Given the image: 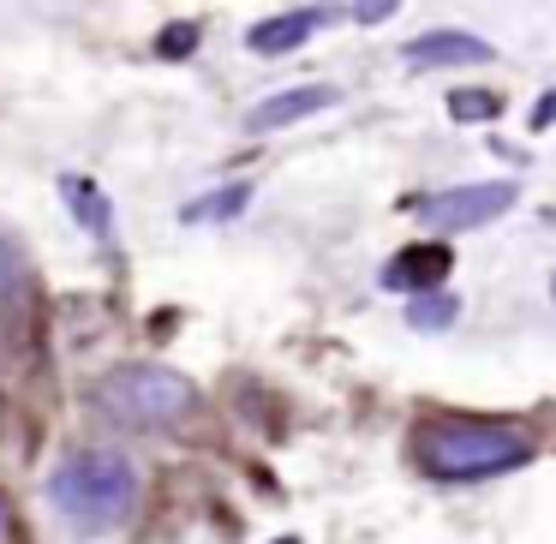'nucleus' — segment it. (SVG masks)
<instances>
[{"mask_svg":"<svg viewBox=\"0 0 556 544\" xmlns=\"http://www.w3.org/2000/svg\"><path fill=\"white\" fill-rule=\"evenodd\" d=\"M413 460L431 479L448 484H479L496 472H515L532 460V437L508 419H472V413H437L413 431Z\"/></svg>","mask_w":556,"mask_h":544,"instance_id":"obj_1","label":"nucleus"},{"mask_svg":"<svg viewBox=\"0 0 556 544\" xmlns=\"http://www.w3.org/2000/svg\"><path fill=\"white\" fill-rule=\"evenodd\" d=\"M49 503L78 532H114L138 508V467L109 448H78L49 472Z\"/></svg>","mask_w":556,"mask_h":544,"instance_id":"obj_2","label":"nucleus"},{"mask_svg":"<svg viewBox=\"0 0 556 544\" xmlns=\"http://www.w3.org/2000/svg\"><path fill=\"white\" fill-rule=\"evenodd\" d=\"M90 407L121 431H174L198 413V389L168 365H114L90 383Z\"/></svg>","mask_w":556,"mask_h":544,"instance_id":"obj_3","label":"nucleus"},{"mask_svg":"<svg viewBox=\"0 0 556 544\" xmlns=\"http://www.w3.org/2000/svg\"><path fill=\"white\" fill-rule=\"evenodd\" d=\"M515 180H472V186H448V192H431L419 198V216L431 228H448V233H467V228H484V222L508 216L515 210Z\"/></svg>","mask_w":556,"mask_h":544,"instance_id":"obj_4","label":"nucleus"},{"mask_svg":"<svg viewBox=\"0 0 556 544\" xmlns=\"http://www.w3.org/2000/svg\"><path fill=\"white\" fill-rule=\"evenodd\" d=\"M329 102H336V90H329V85L276 90V97H264L252 114H245V132H281V126H293V121H312V114H324Z\"/></svg>","mask_w":556,"mask_h":544,"instance_id":"obj_5","label":"nucleus"},{"mask_svg":"<svg viewBox=\"0 0 556 544\" xmlns=\"http://www.w3.org/2000/svg\"><path fill=\"white\" fill-rule=\"evenodd\" d=\"M401 54H407V66H484L491 61V42L467 37V30H425Z\"/></svg>","mask_w":556,"mask_h":544,"instance_id":"obj_6","label":"nucleus"},{"mask_svg":"<svg viewBox=\"0 0 556 544\" xmlns=\"http://www.w3.org/2000/svg\"><path fill=\"white\" fill-rule=\"evenodd\" d=\"M448 276V245H407V252H395L389 257V269H383V288H395V293H431L437 281Z\"/></svg>","mask_w":556,"mask_h":544,"instance_id":"obj_7","label":"nucleus"},{"mask_svg":"<svg viewBox=\"0 0 556 544\" xmlns=\"http://www.w3.org/2000/svg\"><path fill=\"white\" fill-rule=\"evenodd\" d=\"M324 25V13H317V7H305V13H281V18H264V25L252 30V54H288V49H300L305 37H312V30Z\"/></svg>","mask_w":556,"mask_h":544,"instance_id":"obj_8","label":"nucleus"},{"mask_svg":"<svg viewBox=\"0 0 556 544\" xmlns=\"http://www.w3.org/2000/svg\"><path fill=\"white\" fill-rule=\"evenodd\" d=\"M448 114H455V121H467V126H484V121H496V114H503V97H496V90H448Z\"/></svg>","mask_w":556,"mask_h":544,"instance_id":"obj_9","label":"nucleus"},{"mask_svg":"<svg viewBox=\"0 0 556 544\" xmlns=\"http://www.w3.org/2000/svg\"><path fill=\"white\" fill-rule=\"evenodd\" d=\"M252 204V186H228V192H210L198 204H186V222H228Z\"/></svg>","mask_w":556,"mask_h":544,"instance_id":"obj_10","label":"nucleus"},{"mask_svg":"<svg viewBox=\"0 0 556 544\" xmlns=\"http://www.w3.org/2000/svg\"><path fill=\"white\" fill-rule=\"evenodd\" d=\"M460 305L448 300V293H419V300H407V324L413 329H448L455 324Z\"/></svg>","mask_w":556,"mask_h":544,"instance_id":"obj_11","label":"nucleus"},{"mask_svg":"<svg viewBox=\"0 0 556 544\" xmlns=\"http://www.w3.org/2000/svg\"><path fill=\"white\" fill-rule=\"evenodd\" d=\"M66 198H73L78 210H85V228H97V233H109V198H97L85 180H66Z\"/></svg>","mask_w":556,"mask_h":544,"instance_id":"obj_12","label":"nucleus"},{"mask_svg":"<svg viewBox=\"0 0 556 544\" xmlns=\"http://www.w3.org/2000/svg\"><path fill=\"white\" fill-rule=\"evenodd\" d=\"M198 49V25H174V30H162V42H156V54H168V61H180V54H192Z\"/></svg>","mask_w":556,"mask_h":544,"instance_id":"obj_13","label":"nucleus"},{"mask_svg":"<svg viewBox=\"0 0 556 544\" xmlns=\"http://www.w3.org/2000/svg\"><path fill=\"white\" fill-rule=\"evenodd\" d=\"M7 305H13V257L0 245V317H7Z\"/></svg>","mask_w":556,"mask_h":544,"instance_id":"obj_14","label":"nucleus"},{"mask_svg":"<svg viewBox=\"0 0 556 544\" xmlns=\"http://www.w3.org/2000/svg\"><path fill=\"white\" fill-rule=\"evenodd\" d=\"M532 126H539V132H544V126H556V90H544V97H539V109H532Z\"/></svg>","mask_w":556,"mask_h":544,"instance_id":"obj_15","label":"nucleus"},{"mask_svg":"<svg viewBox=\"0 0 556 544\" xmlns=\"http://www.w3.org/2000/svg\"><path fill=\"white\" fill-rule=\"evenodd\" d=\"M0 544H7V503H0Z\"/></svg>","mask_w":556,"mask_h":544,"instance_id":"obj_16","label":"nucleus"},{"mask_svg":"<svg viewBox=\"0 0 556 544\" xmlns=\"http://www.w3.org/2000/svg\"><path fill=\"white\" fill-rule=\"evenodd\" d=\"M276 544H300V539H276Z\"/></svg>","mask_w":556,"mask_h":544,"instance_id":"obj_17","label":"nucleus"},{"mask_svg":"<svg viewBox=\"0 0 556 544\" xmlns=\"http://www.w3.org/2000/svg\"><path fill=\"white\" fill-rule=\"evenodd\" d=\"M551 300H556V276H551Z\"/></svg>","mask_w":556,"mask_h":544,"instance_id":"obj_18","label":"nucleus"}]
</instances>
